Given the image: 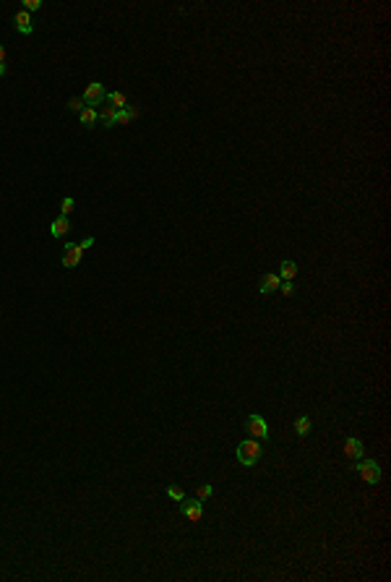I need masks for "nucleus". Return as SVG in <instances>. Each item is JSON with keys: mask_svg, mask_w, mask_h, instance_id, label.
Returning <instances> with one entry per match:
<instances>
[{"mask_svg": "<svg viewBox=\"0 0 391 582\" xmlns=\"http://www.w3.org/2000/svg\"><path fill=\"white\" fill-rule=\"evenodd\" d=\"M42 3L39 0H24V5H21V10H26V13H31V10H39Z\"/></svg>", "mask_w": 391, "mask_h": 582, "instance_id": "nucleus-20", "label": "nucleus"}, {"mask_svg": "<svg viewBox=\"0 0 391 582\" xmlns=\"http://www.w3.org/2000/svg\"><path fill=\"white\" fill-rule=\"evenodd\" d=\"M136 115H139V110H136V107H125V110H118V112H115V125H125V123H131Z\"/></svg>", "mask_w": 391, "mask_h": 582, "instance_id": "nucleus-12", "label": "nucleus"}, {"mask_svg": "<svg viewBox=\"0 0 391 582\" xmlns=\"http://www.w3.org/2000/svg\"><path fill=\"white\" fill-rule=\"evenodd\" d=\"M167 496L175 499V501H183V499H186V491H183L180 486H167Z\"/></svg>", "mask_w": 391, "mask_h": 582, "instance_id": "nucleus-17", "label": "nucleus"}, {"mask_svg": "<svg viewBox=\"0 0 391 582\" xmlns=\"http://www.w3.org/2000/svg\"><path fill=\"white\" fill-rule=\"evenodd\" d=\"M0 76H5V63H0Z\"/></svg>", "mask_w": 391, "mask_h": 582, "instance_id": "nucleus-25", "label": "nucleus"}, {"mask_svg": "<svg viewBox=\"0 0 391 582\" xmlns=\"http://www.w3.org/2000/svg\"><path fill=\"white\" fill-rule=\"evenodd\" d=\"M245 431L250 433V436H256V439H266V436H269V423H266V418L250 415V418L245 420Z\"/></svg>", "mask_w": 391, "mask_h": 582, "instance_id": "nucleus-5", "label": "nucleus"}, {"mask_svg": "<svg viewBox=\"0 0 391 582\" xmlns=\"http://www.w3.org/2000/svg\"><path fill=\"white\" fill-rule=\"evenodd\" d=\"M78 246H81V248L86 251L89 246H94V238H84V241H81V243H78Z\"/></svg>", "mask_w": 391, "mask_h": 582, "instance_id": "nucleus-23", "label": "nucleus"}, {"mask_svg": "<svg viewBox=\"0 0 391 582\" xmlns=\"http://www.w3.org/2000/svg\"><path fill=\"white\" fill-rule=\"evenodd\" d=\"M65 233H71V222H68V217L60 214V217H57V220L50 225V235H52V238H63Z\"/></svg>", "mask_w": 391, "mask_h": 582, "instance_id": "nucleus-9", "label": "nucleus"}, {"mask_svg": "<svg viewBox=\"0 0 391 582\" xmlns=\"http://www.w3.org/2000/svg\"><path fill=\"white\" fill-rule=\"evenodd\" d=\"M279 285H282L279 275H263L261 282H258V292H261V295H271V292L279 290Z\"/></svg>", "mask_w": 391, "mask_h": 582, "instance_id": "nucleus-7", "label": "nucleus"}, {"mask_svg": "<svg viewBox=\"0 0 391 582\" xmlns=\"http://www.w3.org/2000/svg\"><path fill=\"white\" fill-rule=\"evenodd\" d=\"M78 118H81V125H84V128H94V125H97V110H91V107H84L81 112H78Z\"/></svg>", "mask_w": 391, "mask_h": 582, "instance_id": "nucleus-14", "label": "nucleus"}, {"mask_svg": "<svg viewBox=\"0 0 391 582\" xmlns=\"http://www.w3.org/2000/svg\"><path fill=\"white\" fill-rule=\"evenodd\" d=\"M107 102L115 110H125V107H128V99H125L123 92H107Z\"/></svg>", "mask_w": 391, "mask_h": 582, "instance_id": "nucleus-15", "label": "nucleus"}, {"mask_svg": "<svg viewBox=\"0 0 391 582\" xmlns=\"http://www.w3.org/2000/svg\"><path fill=\"white\" fill-rule=\"evenodd\" d=\"M68 107L76 110V112H81V110H84V99H81V97H73L71 102H68Z\"/></svg>", "mask_w": 391, "mask_h": 582, "instance_id": "nucleus-21", "label": "nucleus"}, {"mask_svg": "<svg viewBox=\"0 0 391 582\" xmlns=\"http://www.w3.org/2000/svg\"><path fill=\"white\" fill-rule=\"evenodd\" d=\"M115 112H118V110H115L112 105H105V107L97 112V118L105 123V128H112V125H115Z\"/></svg>", "mask_w": 391, "mask_h": 582, "instance_id": "nucleus-13", "label": "nucleus"}, {"mask_svg": "<svg viewBox=\"0 0 391 582\" xmlns=\"http://www.w3.org/2000/svg\"><path fill=\"white\" fill-rule=\"evenodd\" d=\"M73 207H76V201H73L71 196H65V199L60 201V212H63V217L71 214V212H73Z\"/></svg>", "mask_w": 391, "mask_h": 582, "instance_id": "nucleus-19", "label": "nucleus"}, {"mask_svg": "<svg viewBox=\"0 0 391 582\" xmlns=\"http://www.w3.org/2000/svg\"><path fill=\"white\" fill-rule=\"evenodd\" d=\"M81 256H84V248L78 243H65L63 248V267L65 269H76L81 264Z\"/></svg>", "mask_w": 391, "mask_h": 582, "instance_id": "nucleus-4", "label": "nucleus"}, {"mask_svg": "<svg viewBox=\"0 0 391 582\" xmlns=\"http://www.w3.org/2000/svg\"><path fill=\"white\" fill-rule=\"evenodd\" d=\"M295 431H297V436H308L310 433V418L308 415H300L295 420Z\"/></svg>", "mask_w": 391, "mask_h": 582, "instance_id": "nucleus-16", "label": "nucleus"}, {"mask_svg": "<svg viewBox=\"0 0 391 582\" xmlns=\"http://www.w3.org/2000/svg\"><path fill=\"white\" fill-rule=\"evenodd\" d=\"M344 454H347V460H360L363 457V441L350 436L347 441H344Z\"/></svg>", "mask_w": 391, "mask_h": 582, "instance_id": "nucleus-8", "label": "nucleus"}, {"mask_svg": "<svg viewBox=\"0 0 391 582\" xmlns=\"http://www.w3.org/2000/svg\"><path fill=\"white\" fill-rule=\"evenodd\" d=\"M295 275H297V264L295 261H282V267H279V280H284V282H292L295 280Z\"/></svg>", "mask_w": 391, "mask_h": 582, "instance_id": "nucleus-11", "label": "nucleus"}, {"mask_svg": "<svg viewBox=\"0 0 391 582\" xmlns=\"http://www.w3.org/2000/svg\"><path fill=\"white\" fill-rule=\"evenodd\" d=\"M0 63H5V47L0 44Z\"/></svg>", "mask_w": 391, "mask_h": 582, "instance_id": "nucleus-24", "label": "nucleus"}, {"mask_svg": "<svg viewBox=\"0 0 391 582\" xmlns=\"http://www.w3.org/2000/svg\"><path fill=\"white\" fill-rule=\"evenodd\" d=\"M180 512H183V517H188L191 522H198L203 517V504L198 499H193V501H186L183 499L180 501Z\"/></svg>", "mask_w": 391, "mask_h": 582, "instance_id": "nucleus-6", "label": "nucleus"}, {"mask_svg": "<svg viewBox=\"0 0 391 582\" xmlns=\"http://www.w3.org/2000/svg\"><path fill=\"white\" fill-rule=\"evenodd\" d=\"M258 460H261V444L256 439H245L237 447V462L245 467H253V465H258Z\"/></svg>", "mask_w": 391, "mask_h": 582, "instance_id": "nucleus-1", "label": "nucleus"}, {"mask_svg": "<svg viewBox=\"0 0 391 582\" xmlns=\"http://www.w3.org/2000/svg\"><path fill=\"white\" fill-rule=\"evenodd\" d=\"M355 470H358L363 481L371 483V486H376L378 481H381V467H378L376 460H360L358 465H355Z\"/></svg>", "mask_w": 391, "mask_h": 582, "instance_id": "nucleus-2", "label": "nucleus"}, {"mask_svg": "<svg viewBox=\"0 0 391 582\" xmlns=\"http://www.w3.org/2000/svg\"><path fill=\"white\" fill-rule=\"evenodd\" d=\"M13 21H16V29H18L21 34H31V31H34V26H31V18H29V13H26V10H18V13L13 16Z\"/></svg>", "mask_w": 391, "mask_h": 582, "instance_id": "nucleus-10", "label": "nucleus"}, {"mask_svg": "<svg viewBox=\"0 0 391 582\" xmlns=\"http://www.w3.org/2000/svg\"><path fill=\"white\" fill-rule=\"evenodd\" d=\"M279 288H282V292H284V295H295V285H292V282H282Z\"/></svg>", "mask_w": 391, "mask_h": 582, "instance_id": "nucleus-22", "label": "nucleus"}, {"mask_svg": "<svg viewBox=\"0 0 391 582\" xmlns=\"http://www.w3.org/2000/svg\"><path fill=\"white\" fill-rule=\"evenodd\" d=\"M105 99H107V92H105V84H99V81H91L86 86V92H84V105L94 110L97 105H105Z\"/></svg>", "mask_w": 391, "mask_h": 582, "instance_id": "nucleus-3", "label": "nucleus"}, {"mask_svg": "<svg viewBox=\"0 0 391 582\" xmlns=\"http://www.w3.org/2000/svg\"><path fill=\"white\" fill-rule=\"evenodd\" d=\"M211 494H214V488H211L209 483L198 486V491H196V496H198V501H206V499H211Z\"/></svg>", "mask_w": 391, "mask_h": 582, "instance_id": "nucleus-18", "label": "nucleus"}]
</instances>
